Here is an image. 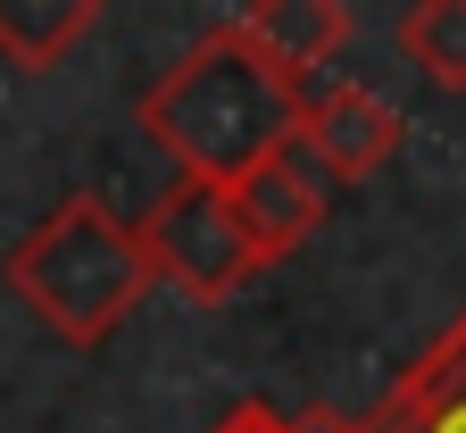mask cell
I'll list each match as a JSON object with an SVG mask.
<instances>
[{"instance_id":"8fae6325","label":"cell","mask_w":466,"mask_h":433,"mask_svg":"<svg viewBox=\"0 0 466 433\" xmlns=\"http://www.w3.org/2000/svg\"><path fill=\"white\" fill-rule=\"evenodd\" d=\"M291 433H359V417H333V408H300Z\"/></svg>"},{"instance_id":"ba28073f","label":"cell","mask_w":466,"mask_h":433,"mask_svg":"<svg viewBox=\"0 0 466 433\" xmlns=\"http://www.w3.org/2000/svg\"><path fill=\"white\" fill-rule=\"evenodd\" d=\"M92 26H100V0H0V58L25 67V76H42Z\"/></svg>"},{"instance_id":"6da1fadb","label":"cell","mask_w":466,"mask_h":433,"mask_svg":"<svg viewBox=\"0 0 466 433\" xmlns=\"http://www.w3.org/2000/svg\"><path fill=\"white\" fill-rule=\"evenodd\" d=\"M142 134L184 167V183H217L225 192L250 167H267L275 150H291L300 84L283 67H267L233 26H217L142 92Z\"/></svg>"},{"instance_id":"7a4b0ae2","label":"cell","mask_w":466,"mask_h":433,"mask_svg":"<svg viewBox=\"0 0 466 433\" xmlns=\"http://www.w3.org/2000/svg\"><path fill=\"white\" fill-rule=\"evenodd\" d=\"M9 292L34 308V317L76 342L100 350L116 325L134 317V300L150 292V259H142V233L116 217L92 192H67L17 251H9Z\"/></svg>"},{"instance_id":"3957f363","label":"cell","mask_w":466,"mask_h":433,"mask_svg":"<svg viewBox=\"0 0 466 433\" xmlns=\"http://www.w3.org/2000/svg\"><path fill=\"white\" fill-rule=\"evenodd\" d=\"M142 233V259H150V284H175L184 300H233L250 275H258V251L242 217H233V201L217 192V183H184L175 175V192L134 225Z\"/></svg>"},{"instance_id":"9c48e42d","label":"cell","mask_w":466,"mask_h":433,"mask_svg":"<svg viewBox=\"0 0 466 433\" xmlns=\"http://www.w3.org/2000/svg\"><path fill=\"white\" fill-rule=\"evenodd\" d=\"M400 58L441 92H466V0H417L400 17Z\"/></svg>"},{"instance_id":"277c9868","label":"cell","mask_w":466,"mask_h":433,"mask_svg":"<svg viewBox=\"0 0 466 433\" xmlns=\"http://www.w3.org/2000/svg\"><path fill=\"white\" fill-rule=\"evenodd\" d=\"M400 134L408 126H400V108L383 92L333 76V84H309L300 92V134H291V150H300L325 183H367L400 150Z\"/></svg>"},{"instance_id":"5b68a950","label":"cell","mask_w":466,"mask_h":433,"mask_svg":"<svg viewBox=\"0 0 466 433\" xmlns=\"http://www.w3.org/2000/svg\"><path fill=\"white\" fill-rule=\"evenodd\" d=\"M225 201H233V217H242L258 267H275L283 251H300V242L317 233V217H325V175H317L300 150H275V159L250 167L242 183H225Z\"/></svg>"},{"instance_id":"30bf717a","label":"cell","mask_w":466,"mask_h":433,"mask_svg":"<svg viewBox=\"0 0 466 433\" xmlns=\"http://www.w3.org/2000/svg\"><path fill=\"white\" fill-rule=\"evenodd\" d=\"M208 433H291V417H283V408H267V400H233Z\"/></svg>"},{"instance_id":"8992f818","label":"cell","mask_w":466,"mask_h":433,"mask_svg":"<svg viewBox=\"0 0 466 433\" xmlns=\"http://www.w3.org/2000/svg\"><path fill=\"white\" fill-rule=\"evenodd\" d=\"M233 34L309 92V84H325V67L350 42V9L341 0H250V9L233 17Z\"/></svg>"},{"instance_id":"52a82bcc","label":"cell","mask_w":466,"mask_h":433,"mask_svg":"<svg viewBox=\"0 0 466 433\" xmlns=\"http://www.w3.org/2000/svg\"><path fill=\"white\" fill-rule=\"evenodd\" d=\"M359 433H466V317L359 417Z\"/></svg>"}]
</instances>
